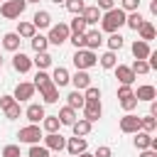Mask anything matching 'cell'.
<instances>
[{"instance_id": "obj_48", "label": "cell", "mask_w": 157, "mask_h": 157, "mask_svg": "<svg viewBox=\"0 0 157 157\" xmlns=\"http://www.w3.org/2000/svg\"><path fill=\"white\" fill-rule=\"evenodd\" d=\"M96 7H98L101 12H105V10H113V7H115V0H98V2H96Z\"/></svg>"}, {"instance_id": "obj_34", "label": "cell", "mask_w": 157, "mask_h": 157, "mask_svg": "<svg viewBox=\"0 0 157 157\" xmlns=\"http://www.w3.org/2000/svg\"><path fill=\"white\" fill-rule=\"evenodd\" d=\"M105 44H108V49H110V52L123 49V37H120V32H110V34H108V39H105Z\"/></svg>"}, {"instance_id": "obj_41", "label": "cell", "mask_w": 157, "mask_h": 157, "mask_svg": "<svg viewBox=\"0 0 157 157\" xmlns=\"http://www.w3.org/2000/svg\"><path fill=\"white\" fill-rule=\"evenodd\" d=\"M64 5H66V10H69L71 15H81V10L86 7V2H83V0H66Z\"/></svg>"}, {"instance_id": "obj_14", "label": "cell", "mask_w": 157, "mask_h": 157, "mask_svg": "<svg viewBox=\"0 0 157 157\" xmlns=\"http://www.w3.org/2000/svg\"><path fill=\"white\" fill-rule=\"evenodd\" d=\"M83 39H86V49H91V52H96V49L103 44L101 29H86V32H83Z\"/></svg>"}, {"instance_id": "obj_11", "label": "cell", "mask_w": 157, "mask_h": 157, "mask_svg": "<svg viewBox=\"0 0 157 157\" xmlns=\"http://www.w3.org/2000/svg\"><path fill=\"white\" fill-rule=\"evenodd\" d=\"M12 69H15L17 74H27V71L32 69V59H29L27 54H22V52H15V54H12Z\"/></svg>"}, {"instance_id": "obj_13", "label": "cell", "mask_w": 157, "mask_h": 157, "mask_svg": "<svg viewBox=\"0 0 157 157\" xmlns=\"http://www.w3.org/2000/svg\"><path fill=\"white\" fill-rule=\"evenodd\" d=\"M69 83H74V88H76V91H83V88H88V86H91V76H88V71L76 69V74H74V76H69Z\"/></svg>"}, {"instance_id": "obj_27", "label": "cell", "mask_w": 157, "mask_h": 157, "mask_svg": "<svg viewBox=\"0 0 157 157\" xmlns=\"http://www.w3.org/2000/svg\"><path fill=\"white\" fill-rule=\"evenodd\" d=\"M56 118H59V123H61V125H69V128H71V125H74V120H76L78 115H76V110H74V108L64 105V108L59 110V115H56Z\"/></svg>"}, {"instance_id": "obj_24", "label": "cell", "mask_w": 157, "mask_h": 157, "mask_svg": "<svg viewBox=\"0 0 157 157\" xmlns=\"http://www.w3.org/2000/svg\"><path fill=\"white\" fill-rule=\"evenodd\" d=\"M135 137H132V145L137 147V150H147L150 147V142H152V132H145V130H137V132H132Z\"/></svg>"}, {"instance_id": "obj_12", "label": "cell", "mask_w": 157, "mask_h": 157, "mask_svg": "<svg viewBox=\"0 0 157 157\" xmlns=\"http://www.w3.org/2000/svg\"><path fill=\"white\" fill-rule=\"evenodd\" d=\"M113 69H115V78H118L120 83H125V86H132V83H135V78H137V76L132 74V69H130V66H125V64H115Z\"/></svg>"}, {"instance_id": "obj_46", "label": "cell", "mask_w": 157, "mask_h": 157, "mask_svg": "<svg viewBox=\"0 0 157 157\" xmlns=\"http://www.w3.org/2000/svg\"><path fill=\"white\" fill-rule=\"evenodd\" d=\"M69 42L74 44V49H86V39H83V34H69Z\"/></svg>"}, {"instance_id": "obj_45", "label": "cell", "mask_w": 157, "mask_h": 157, "mask_svg": "<svg viewBox=\"0 0 157 157\" xmlns=\"http://www.w3.org/2000/svg\"><path fill=\"white\" fill-rule=\"evenodd\" d=\"M140 2H142V0H120V10H125V12L140 10Z\"/></svg>"}, {"instance_id": "obj_15", "label": "cell", "mask_w": 157, "mask_h": 157, "mask_svg": "<svg viewBox=\"0 0 157 157\" xmlns=\"http://www.w3.org/2000/svg\"><path fill=\"white\" fill-rule=\"evenodd\" d=\"M25 115H27V120H29V123H37V125H39V123H42V118H44L47 113H44V105H42V103H29V105H27V110H25Z\"/></svg>"}, {"instance_id": "obj_23", "label": "cell", "mask_w": 157, "mask_h": 157, "mask_svg": "<svg viewBox=\"0 0 157 157\" xmlns=\"http://www.w3.org/2000/svg\"><path fill=\"white\" fill-rule=\"evenodd\" d=\"M91 128H93V123H88L86 118H76V120H74V125H71L74 135H78V137H86V135L91 132Z\"/></svg>"}, {"instance_id": "obj_1", "label": "cell", "mask_w": 157, "mask_h": 157, "mask_svg": "<svg viewBox=\"0 0 157 157\" xmlns=\"http://www.w3.org/2000/svg\"><path fill=\"white\" fill-rule=\"evenodd\" d=\"M125 10H120V7H113V10H105L103 15H101V29L103 32H118L123 25H125Z\"/></svg>"}, {"instance_id": "obj_3", "label": "cell", "mask_w": 157, "mask_h": 157, "mask_svg": "<svg viewBox=\"0 0 157 157\" xmlns=\"http://www.w3.org/2000/svg\"><path fill=\"white\" fill-rule=\"evenodd\" d=\"M25 7H27L25 0H5V2H0V15L5 20H17L25 12Z\"/></svg>"}, {"instance_id": "obj_21", "label": "cell", "mask_w": 157, "mask_h": 157, "mask_svg": "<svg viewBox=\"0 0 157 157\" xmlns=\"http://www.w3.org/2000/svg\"><path fill=\"white\" fill-rule=\"evenodd\" d=\"M150 42H142V39H135L132 42V56L135 59H147L150 56Z\"/></svg>"}, {"instance_id": "obj_36", "label": "cell", "mask_w": 157, "mask_h": 157, "mask_svg": "<svg viewBox=\"0 0 157 157\" xmlns=\"http://www.w3.org/2000/svg\"><path fill=\"white\" fill-rule=\"evenodd\" d=\"M140 130L155 132V130H157V118H155V115H142V118H140Z\"/></svg>"}, {"instance_id": "obj_28", "label": "cell", "mask_w": 157, "mask_h": 157, "mask_svg": "<svg viewBox=\"0 0 157 157\" xmlns=\"http://www.w3.org/2000/svg\"><path fill=\"white\" fill-rule=\"evenodd\" d=\"M86 29H88V25L83 22V17H81V15H74V20L69 22V32H71V34H83Z\"/></svg>"}, {"instance_id": "obj_9", "label": "cell", "mask_w": 157, "mask_h": 157, "mask_svg": "<svg viewBox=\"0 0 157 157\" xmlns=\"http://www.w3.org/2000/svg\"><path fill=\"white\" fill-rule=\"evenodd\" d=\"M137 130H140V118L132 115V113H125V115L120 118V132L132 135V132H137Z\"/></svg>"}, {"instance_id": "obj_40", "label": "cell", "mask_w": 157, "mask_h": 157, "mask_svg": "<svg viewBox=\"0 0 157 157\" xmlns=\"http://www.w3.org/2000/svg\"><path fill=\"white\" fill-rule=\"evenodd\" d=\"M137 103H140V101L135 98V93H132V96H128V98H120V105H123V110H125V113H132V110L137 108Z\"/></svg>"}, {"instance_id": "obj_51", "label": "cell", "mask_w": 157, "mask_h": 157, "mask_svg": "<svg viewBox=\"0 0 157 157\" xmlns=\"http://www.w3.org/2000/svg\"><path fill=\"white\" fill-rule=\"evenodd\" d=\"M140 157H157V150H140Z\"/></svg>"}, {"instance_id": "obj_20", "label": "cell", "mask_w": 157, "mask_h": 157, "mask_svg": "<svg viewBox=\"0 0 157 157\" xmlns=\"http://www.w3.org/2000/svg\"><path fill=\"white\" fill-rule=\"evenodd\" d=\"M135 98H137V101H152V98H157V88H155L152 83H142V86H137Z\"/></svg>"}, {"instance_id": "obj_39", "label": "cell", "mask_w": 157, "mask_h": 157, "mask_svg": "<svg viewBox=\"0 0 157 157\" xmlns=\"http://www.w3.org/2000/svg\"><path fill=\"white\" fill-rule=\"evenodd\" d=\"M2 113H5V118H7V120H17V118H20V113H22V108H20V103H17V101H12L7 108H2Z\"/></svg>"}, {"instance_id": "obj_2", "label": "cell", "mask_w": 157, "mask_h": 157, "mask_svg": "<svg viewBox=\"0 0 157 157\" xmlns=\"http://www.w3.org/2000/svg\"><path fill=\"white\" fill-rule=\"evenodd\" d=\"M71 61H74V66H76V69L88 71V69H93V66L98 64V54H96V52H91V49H76Z\"/></svg>"}, {"instance_id": "obj_26", "label": "cell", "mask_w": 157, "mask_h": 157, "mask_svg": "<svg viewBox=\"0 0 157 157\" xmlns=\"http://www.w3.org/2000/svg\"><path fill=\"white\" fill-rule=\"evenodd\" d=\"M83 103H86V101H83V91H76V88H74V91L66 96V105H69V108H74V110L83 108Z\"/></svg>"}, {"instance_id": "obj_16", "label": "cell", "mask_w": 157, "mask_h": 157, "mask_svg": "<svg viewBox=\"0 0 157 157\" xmlns=\"http://www.w3.org/2000/svg\"><path fill=\"white\" fill-rule=\"evenodd\" d=\"M32 25H34V29H49L52 27V15L47 10H37L34 17H32Z\"/></svg>"}, {"instance_id": "obj_53", "label": "cell", "mask_w": 157, "mask_h": 157, "mask_svg": "<svg viewBox=\"0 0 157 157\" xmlns=\"http://www.w3.org/2000/svg\"><path fill=\"white\" fill-rule=\"evenodd\" d=\"M76 157H93V155H91V152L86 150V152H81V155H76Z\"/></svg>"}, {"instance_id": "obj_5", "label": "cell", "mask_w": 157, "mask_h": 157, "mask_svg": "<svg viewBox=\"0 0 157 157\" xmlns=\"http://www.w3.org/2000/svg\"><path fill=\"white\" fill-rule=\"evenodd\" d=\"M69 25L66 22H59V25H52L49 27V34H47V39H49V44H56V47H61L64 42H69Z\"/></svg>"}, {"instance_id": "obj_35", "label": "cell", "mask_w": 157, "mask_h": 157, "mask_svg": "<svg viewBox=\"0 0 157 157\" xmlns=\"http://www.w3.org/2000/svg\"><path fill=\"white\" fill-rule=\"evenodd\" d=\"M32 83H34V88L39 91V88H44L47 83H52V76H49V74H47L44 69H39V71L34 74V81H32Z\"/></svg>"}, {"instance_id": "obj_30", "label": "cell", "mask_w": 157, "mask_h": 157, "mask_svg": "<svg viewBox=\"0 0 157 157\" xmlns=\"http://www.w3.org/2000/svg\"><path fill=\"white\" fill-rule=\"evenodd\" d=\"M142 22H145V17L140 15V10H132V12H128V15H125V25H128L130 29H137Z\"/></svg>"}, {"instance_id": "obj_17", "label": "cell", "mask_w": 157, "mask_h": 157, "mask_svg": "<svg viewBox=\"0 0 157 157\" xmlns=\"http://www.w3.org/2000/svg\"><path fill=\"white\" fill-rule=\"evenodd\" d=\"M20 42H22V37L17 34V32H5L2 34V47L7 49V52H20Z\"/></svg>"}, {"instance_id": "obj_8", "label": "cell", "mask_w": 157, "mask_h": 157, "mask_svg": "<svg viewBox=\"0 0 157 157\" xmlns=\"http://www.w3.org/2000/svg\"><path fill=\"white\" fill-rule=\"evenodd\" d=\"M86 147H88L86 137H78V135L69 137V140H66V145H64V150H66L71 157H76V155H81V152H86Z\"/></svg>"}, {"instance_id": "obj_47", "label": "cell", "mask_w": 157, "mask_h": 157, "mask_svg": "<svg viewBox=\"0 0 157 157\" xmlns=\"http://www.w3.org/2000/svg\"><path fill=\"white\" fill-rule=\"evenodd\" d=\"M135 91H132V86H125V83H120L118 86V98H128V96H132Z\"/></svg>"}, {"instance_id": "obj_7", "label": "cell", "mask_w": 157, "mask_h": 157, "mask_svg": "<svg viewBox=\"0 0 157 157\" xmlns=\"http://www.w3.org/2000/svg\"><path fill=\"white\" fill-rule=\"evenodd\" d=\"M101 115H103L101 101H86V103H83V118H86L88 123H96Z\"/></svg>"}, {"instance_id": "obj_25", "label": "cell", "mask_w": 157, "mask_h": 157, "mask_svg": "<svg viewBox=\"0 0 157 157\" xmlns=\"http://www.w3.org/2000/svg\"><path fill=\"white\" fill-rule=\"evenodd\" d=\"M135 32L140 34V39H142V42H150V39H155V25H152L150 20H145V22H142V25H140Z\"/></svg>"}, {"instance_id": "obj_43", "label": "cell", "mask_w": 157, "mask_h": 157, "mask_svg": "<svg viewBox=\"0 0 157 157\" xmlns=\"http://www.w3.org/2000/svg\"><path fill=\"white\" fill-rule=\"evenodd\" d=\"M83 101H101V88H96V86L83 88Z\"/></svg>"}, {"instance_id": "obj_50", "label": "cell", "mask_w": 157, "mask_h": 157, "mask_svg": "<svg viewBox=\"0 0 157 157\" xmlns=\"http://www.w3.org/2000/svg\"><path fill=\"white\" fill-rule=\"evenodd\" d=\"M12 101H15L12 96H2V98H0V108H7V105H10Z\"/></svg>"}, {"instance_id": "obj_6", "label": "cell", "mask_w": 157, "mask_h": 157, "mask_svg": "<svg viewBox=\"0 0 157 157\" xmlns=\"http://www.w3.org/2000/svg\"><path fill=\"white\" fill-rule=\"evenodd\" d=\"M34 83H29V81H20L17 86H15V93H12V98L17 101V103H22V101H29L32 96H34Z\"/></svg>"}, {"instance_id": "obj_52", "label": "cell", "mask_w": 157, "mask_h": 157, "mask_svg": "<svg viewBox=\"0 0 157 157\" xmlns=\"http://www.w3.org/2000/svg\"><path fill=\"white\" fill-rule=\"evenodd\" d=\"M150 12H152V15H157V0H152V2H150Z\"/></svg>"}, {"instance_id": "obj_4", "label": "cell", "mask_w": 157, "mask_h": 157, "mask_svg": "<svg viewBox=\"0 0 157 157\" xmlns=\"http://www.w3.org/2000/svg\"><path fill=\"white\" fill-rule=\"evenodd\" d=\"M17 137H20V142H25V145H37V142H39L44 135H42V128H39L37 123H29V125L20 128Z\"/></svg>"}, {"instance_id": "obj_37", "label": "cell", "mask_w": 157, "mask_h": 157, "mask_svg": "<svg viewBox=\"0 0 157 157\" xmlns=\"http://www.w3.org/2000/svg\"><path fill=\"white\" fill-rule=\"evenodd\" d=\"M98 61H101V66H103V69H113V66L118 64V56H115V52H110V49H108L103 56H98Z\"/></svg>"}, {"instance_id": "obj_44", "label": "cell", "mask_w": 157, "mask_h": 157, "mask_svg": "<svg viewBox=\"0 0 157 157\" xmlns=\"http://www.w3.org/2000/svg\"><path fill=\"white\" fill-rule=\"evenodd\" d=\"M20 155H22V152H20V145H5L0 157H20Z\"/></svg>"}, {"instance_id": "obj_19", "label": "cell", "mask_w": 157, "mask_h": 157, "mask_svg": "<svg viewBox=\"0 0 157 157\" xmlns=\"http://www.w3.org/2000/svg\"><path fill=\"white\" fill-rule=\"evenodd\" d=\"M69 69H64V66H56L54 71H52V83L56 86V88H61V86H66L69 83Z\"/></svg>"}, {"instance_id": "obj_31", "label": "cell", "mask_w": 157, "mask_h": 157, "mask_svg": "<svg viewBox=\"0 0 157 157\" xmlns=\"http://www.w3.org/2000/svg\"><path fill=\"white\" fill-rule=\"evenodd\" d=\"M42 128H44L47 132H59L61 123H59L56 115H44V118H42Z\"/></svg>"}, {"instance_id": "obj_32", "label": "cell", "mask_w": 157, "mask_h": 157, "mask_svg": "<svg viewBox=\"0 0 157 157\" xmlns=\"http://www.w3.org/2000/svg\"><path fill=\"white\" fill-rule=\"evenodd\" d=\"M17 34H20L22 39H32V37L37 34V29H34L32 22H20V25H17Z\"/></svg>"}, {"instance_id": "obj_49", "label": "cell", "mask_w": 157, "mask_h": 157, "mask_svg": "<svg viewBox=\"0 0 157 157\" xmlns=\"http://www.w3.org/2000/svg\"><path fill=\"white\" fill-rule=\"evenodd\" d=\"M93 157H113V150H110L108 145H101V147L93 152Z\"/></svg>"}, {"instance_id": "obj_22", "label": "cell", "mask_w": 157, "mask_h": 157, "mask_svg": "<svg viewBox=\"0 0 157 157\" xmlns=\"http://www.w3.org/2000/svg\"><path fill=\"white\" fill-rule=\"evenodd\" d=\"M39 96H42L44 103H56L59 101V88L54 83H47L44 88H39Z\"/></svg>"}, {"instance_id": "obj_10", "label": "cell", "mask_w": 157, "mask_h": 157, "mask_svg": "<svg viewBox=\"0 0 157 157\" xmlns=\"http://www.w3.org/2000/svg\"><path fill=\"white\" fill-rule=\"evenodd\" d=\"M42 140H44V147H47L49 152H52V150L61 152V150H64V145H66V140H64V135H61V132H47Z\"/></svg>"}, {"instance_id": "obj_42", "label": "cell", "mask_w": 157, "mask_h": 157, "mask_svg": "<svg viewBox=\"0 0 157 157\" xmlns=\"http://www.w3.org/2000/svg\"><path fill=\"white\" fill-rule=\"evenodd\" d=\"M27 157H49V150L44 147V145H29V152H27Z\"/></svg>"}, {"instance_id": "obj_58", "label": "cell", "mask_w": 157, "mask_h": 157, "mask_svg": "<svg viewBox=\"0 0 157 157\" xmlns=\"http://www.w3.org/2000/svg\"><path fill=\"white\" fill-rule=\"evenodd\" d=\"M20 157H22V155H20Z\"/></svg>"}, {"instance_id": "obj_54", "label": "cell", "mask_w": 157, "mask_h": 157, "mask_svg": "<svg viewBox=\"0 0 157 157\" xmlns=\"http://www.w3.org/2000/svg\"><path fill=\"white\" fill-rule=\"evenodd\" d=\"M52 2H54V5H64L66 0H52Z\"/></svg>"}, {"instance_id": "obj_56", "label": "cell", "mask_w": 157, "mask_h": 157, "mask_svg": "<svg viewBox=\"0 0 157 157\" xmlns=\"http://www.w3.org/2000/svg\"><path fill=\"white\" fill-rule=\"evenodd\" d=\"M0 66H2V56H0Z\"/></svg>"}, {"instance_id": "obj_18", "label": "cell", "mask_w": 157, "mask_h": 157, "mask_svg": "<svg viewBox=\"0 0 157 157\" xmlns=\"http://www.w3.org/2000/svg\"><path fill=\"white\" fill-rule=\"evenodd\" d=\"M101 15H103V12H101L96 5H86V7L81 10V17H83L86 25H96V22L101 20Z\"/></svg>"}, {"instance_id": "obj_38", "label": "cell", "mask_w": 157, "mask_h": 157, "mask_svg": "<svg viewBox=\"0 0 157 157\" xmlns=\"http://www.w3.org/2000/svg\"><path fill=\"white\" fill-rule=\"evenodd\" d=\"M130 69H132V74H135V76H137V74H140V76L150 74V64H147V59H135Z\"/></svg>"}, {"instance_id": "obj_29", "label": "cell", "mask_w": 157, "mask_h": 157, "mask_svg": "<svg viewBox=\"0 0 157 157\" xmlns=\"http://www.w3.org/2000/svg\"><path fill=\"white\" fill-rule=\"evenodd\" d=\"M32 66H37V69H49V66H52V54H49V52H37V56L32 59Z\"/></svg>"}, {"instance_id": "obj_57", "label": "cell", "mask_w": 157, "mask_h": 157, "mask_svg": "<svg viewBox=\"0 0 157 157\" xmlns=\"http://www.w3.org/2000/svg\"><path fill=\"white\" fill-rule=\"evenodd\" d=\"M0 2H5V0H0Z\"/></svg>"}, {"instance_id": "obj_55", "label": "cell", "mask_w": 157, "mask_h": 157, "mask_svg": "<svg viewBox=\"0 0 157 157\" xmlns=\"http://www.w3.org/2000/svg\"><path fill=\"white\" fill-rule=\"evenodd\" d=\"M25 2H27V5H29V2H39V0H25Z\"/></svg>"}, {"instance_id": "obj_33", "label": "cell", "mask_w": 157, "mask_h": 157, "mask_svg": "<svg viewBox=\"0 0 157 157\" xmlns=\"http://www.w3.org/2000/svg\"><path fill=\"white\" fill-rule=\"evenodd\" d=\"M29 44H32V49H34V52H47V47H49V39H47L44 34H34V37L29 39Z\"/></svg>"}]
</instances>
